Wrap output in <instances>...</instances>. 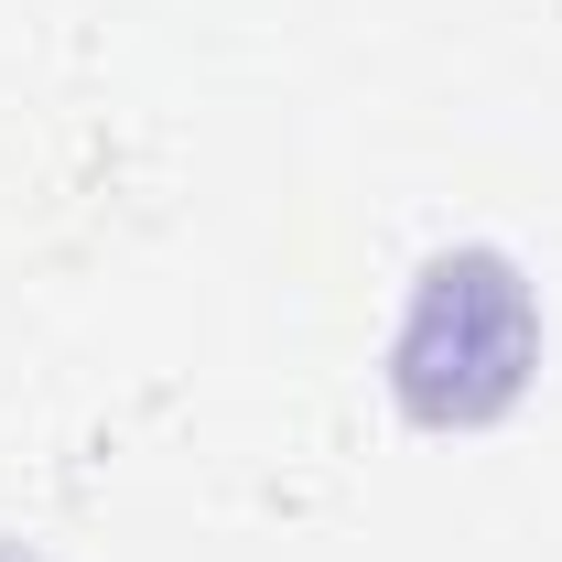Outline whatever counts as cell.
<instances>
[{"instance_id":"1","label":"cell","mask_w":562,"mask_h":562,"mask_svg":"<svg viewBox=\"0 0 562 562\" xmlns=\"http://www.w3.org/2000/svg\"><path fill=\"white\" fill-rule=\"evenodd\" d=\"M541 368V303H530V271L508 249H443L422 260L412 314L390 336V390L401 412L432 422V432H476L497 422Z\"/></svg>"}]
</instances>
